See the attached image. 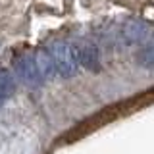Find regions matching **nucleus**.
<instances>
[{"label": "nucleus", "mask_w": 154, "mask_h": 154, "mask_svg": "<svg viewBox=\"0 0 154 154\" xmlns=\"http://www.w3.org/2000/svg\"><path fill=\"white\" fill-rule=\"evenodd\" d=\"M77 48V58H79L81 67L93 71V73H98L102 69V64H100V52L93 42H83V45L75 46Z\"/></svg>", "instance_id": "nucleus-4"}, {"label": "nucleus", "mask_w": 154, "mask_h": 154, "mask_svg": "<svg viewBox=\"0 0 154 154\" xmlns=\"http://www.w3.org/2000/svg\"><path fill=\"white\" fill-rule=\"evenodd\" d=\"M16 93V81L8 69H0V100L10 98Z\"/></svg>", "instance_id": "nucleus-7"}, {"label": "nucleus", "mask_w": 154, "mask_h": 154, "mask_svg": "<svg viewBox=\"0 0 154 154\" xmlns=\"http://www.w3.org/2000/svg\"><path fill=\"white\" fill-rule=\"evenodd\" d=\"M35 60H37V67H38V71H41V75H42L45 81H50V79H54V77L58 75L54 60H52V54H50L48 48L38 50L35 54Z\"/></svg>", "instance_id": "nucleus-5"}, {"label": "nucleus", "mask_w": 154, "mask_h": 154, "mask_svg": "<svg viewBox=\"0 0 154 154\" xmlns=\"http://www.w3.org/2000/svg\"><path fill=\"white\" fill-rule=\"evenodd\" d=\"M150 27L143 19H129L127 23L122 27V38L125 45H141L150 35Z\"/></svg>", "instance_id": "nucleus-3"}, {"label": "nucleus", "mask_w": 154, "mask_h": 154, "mask_svg": "<svg viewBox=\"0 0 154 154\" xmlns=\"http://www.w3.org/2000/svg\"><path fill=\"white\" fill-rule=\"evenodd\" d=\"M0 106H2V100H0Z\"/></svg>", "instance_id": "nucleus-8"}, {"label": "nucleus", "mask_w": 154, "mask_h": 154, "mask_svg": "<svg viewBox=\"0 0 154 154\" xmlns=\"http://www.w3.org/2000/svg\"><path fill=\"white\" fill-rule=\"evenodd\" d=\"M14 71H16L17 79L25 87H29V89H38V87H42V83H45V79H42L41 71L37 67L35 56H31V54L19 56L14 62Z\"/></svg>", "instance_id": "nucleus-2"}, {"label": "nucleus", "mask_w": 154, "mask_h": 154, "mask_svg": "<svg viewBox=\"0 0 154 154\" xmlns=\"http://www.w3.org/2000/svg\"><path fill=\"white\" fill-rule=\"evenodd\" d=\"M52 54V60H54L56 71L62 79H71L79 73V58H77V48L71 46L69 42L66 41H54L50 46H48Z\"/></svg>", "instance_id": "nucleus-1"}, {"label": "nucleus", "mask_w": 154, "mask_h": 154, "mask_svg": "<svg viewBox=\"0 0 154 154\" xmlns=\"http://www.w3.org/2000/svg\"><path fill=\"white\" fill-rule=\"evenodd\" d=\"M135 60H137V64L141 67H144V69H154V31L148 35L146 41L141 42Z\"/></svg>", "instance_id": "nucleus-6"}]
</instances>
